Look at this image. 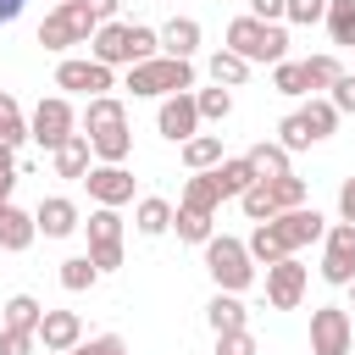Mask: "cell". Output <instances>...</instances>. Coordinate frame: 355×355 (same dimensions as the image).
<instances>
[{
  "label": "cell",
  "instance_id": "obj_1",
  "mask_svg": "<svg viewBox=\"0 0 355 355\" xmlns=\"http://www.w3.org/2000/svg\"><path fill=\"white\" fill-rule=\"evenodd\" d=\"M222 44L227 50H239L250 67H277L283 55H288V28L283 22H261V17H233L227 22V33H222Z\"/></svg>",
  "mask_w": 355,
  "mask_h": 355
},
{
  "label": "cell",
  "instance_id": "obj_2",
  "mask_svg": "<svg viewBox=\"0 0 355 355\" xmlns=\"http://www.w3.org/2000/svg\"><path fill=\"white\" fill-rule=\"evenodd\" d=\"M122 89L133 100H166V94H183L194 89V61H178V55H150V61H133Z\"/></svg>",
  "mask_w": 355,
  "mask_h": 355
},
{
  "label": "cell",
  "instance_id": "obj_3",
  "mask_svg": "<svg viewBox=\"0 0 355 355\" xmlns=\"http://www.w3.org/2000/svg\"><path fill=\"white\" fill-rule=\"evenodd\" d=\"M94 28H100V17L89 11V0H55L44 11V22H39V44L50 55H67L72 44H89Z\"/></svg>",
  "mask_w": 355,
  "mask_h": 355
},
{
  "label": "cell",
  "instance_id": "obj_4",
  "mask_svg": "<svg viewBox=\"0 0 355 355\" xmlns=\"http://www.w3.org/2000/svg\"><path fill=\"white\" fill-rule=\"evenodd\" d=\"M200 250H205V272H211V283H216V288H227V294H244V288L255 283V261H250L244 239L211 233Z\"/></svg>",
  "mask_w": 355,
  "mask_h": 355
},
{
  "label": "cell",
  "instance_id": "obj_5",
  "mask_svg": "<svg viewBox=\"0 0 355 355\" xmlns=\"http://www.w3.org/2000/svg\"><path fill=\"white\" fill-rule=\"evenodd\" d=\"M83 233H89V261H94L100 272H116V266H122V239H128L122 211H116V205H94V211L83 216Z\"/></svg>",
  "mask_w": 355,
  "mask_h": 355
},
{
  "label": "cell",
  "instance_id": "obj_6",
  "mask_svg": "<svg viewBox=\"0 0 355 355\" xmlns=\"http://www.w3.org/2000/svg\"><path fill=\"white\" fill-rule=\"evenodd\" d=\"M55 89L83 94V100L111 94V89H116V67H105V61H94V55H61V61H55Z\"/></svg>",
  "mask_w": 355,
  "mask_h": 355
},
{
  "label": "cell",
  "instance_id": "obj_7",
  "mask_svg": "<svg viewBox=\"0 0 355 355\" xmlns=\"http://www.w3.org/2000/svg\"><path fill=\"white\" fill-rule=\"evenodd\" d=\"M67 133H78V105H72L67 94H44V100L33 105V116H28V139L44 144V150H55Z\"/></svg>",
  "mask_w": 355,
  "mask_h": 355
},
{
  "label": "cell",
  "instance_id": "obj_8",
  "mask_svg": "<svg viewBox=\"0 0 355 355\" xmlns=\"http://www.w3.org/2000/svg\"><path fill=\"white\" fill-rule=\"evenodd\" d=\"M355 349V322L344 305H316L311 311V355H349Z\"/></svg>",
  "mask_w": 355,
  "mask_h": 355
},
{
  "label": "cell",
  "instance_id": "obj_9",
  "mask_svg": "<svg viewBox=\"0 0 355 355\" xmlns=\"http://www.w3.org/2000/svg\"><path fill=\"white\" fill-rule=\"evenodd\" d=\"M78 183L89 189L94 205H116V211L133 205V172H128V161H94Z\"/></svg>",
  "mask_w": 355,
  "mask_h": 355
},
{
  "label": "cell",
  "instance_id": "obj_10",
  "mask_svg": "<svg viewBox=\"0 0 355 355\" xmlns=\"http://www.w3.org/2000/svg\"><path fill=\"white\" fill-rule=\"evenodd\" d=\"M322 283H333V288H344L349 277H355V222H333L327 233H322Z\"/></svg>",
  "mask_w": 355,
  "mask_h": 355
},
{
  "label": "cell",
  "instance_id": "obj_11",
  "mask_svg": "<svg viewBox=\"0 0 355 355\" xmlns=\"http://www.w3.org/2000/svg\"><path fill=\"white\" fill-rule=\"evenodd\" d=\"M305 283H311V272H305L294 255L272 261V266H266V305H272V311H294V305L305 300Z\"/></svg>",
  "mask_w": 355,
  "mask_h": 355
},
{
  "label": "cell",
  "instance_id": "obj_12",
  "mask_svg": "<svg viewBox=\"0 0 355 355\" xmlns=\"http://www.w3.org/2000/svg\"><path fill=\"white\" fill-rule=\"evenodd\" d=\"M272 227H277V239H283L288 255H294V250H305V244H316V239L327 233V216H322L316 205H288V211L272 216Z\"/></svg>",
  "mask_w": 355,
  "mask_h": 355
},
{
  "label": "cell",
  "instance_id": "obj_13",
  "mask_svg": "<svg viewBox=\"0 0 355 355\" xmlns=\"http://www.w3.org/2000/svg\"><path fill=\"white\" fill-rule=\"evenodd\" d=\"M155 133H161V139H172V144H183L189 133H200L194 89H183V94H166V100H161V111H155Z\"/></svg>",
  "mask_w": 355,
  "mask_h": 355
},
{
  "label": "cell",
  "instance_id": "obj_14",
  "mask_svg": "<svg viewBox=\"0 0 355 355\" xmlns=\"http://www.w3.org/2000/svg\"><path fill=\"white\" fill-rule=\"evenodd\" d=\"M33 227H39L44 239H72V233L83 227V211H78V200H67V194H44V200L33 205Z\"/></svg>",
  "mask_w": 355,
  "mask_h": 355
},
{
  "label": "cell",
  "instance_id": "obj_15",
  "mask_svg": "<svg viewBox=\"0 0 355 355\" xmlns=\"http://www.w3.org/2000/svg\"><path fill=\"white\" fill-rule=\"evenodd\" d=\"M89 55H94V61H105V67H133V39H128V22H122V17L100 22V28H94V39H89Z\"/></svg>",
  "mask_w": 355,
  "mask_h": 355
},
{
  "label": "cell",
  "instance_id": "obj_16",
  "mask_svg": "<svg viewBox=\"0 0 355 355\" xmlns=\"http://www.w3.org/2000/svg\"><path fill=\"white\" fill-rule=\"evenodd\" d=\"M33 333H39V349H78L83 344V316L78 311H44Z\"/></svg>",
  "mask_w": 355,
  "mask_h": 355
},
{
  "label": "cell",
  "instance_id": "obj_17",
  "mask_svg": "<svg viewBox=\"0 0 355 355\" xmlns=\"http://www.w3.org/2000/svg\"><path fill=\"white\" fill-rule=\"evenodd\" d=\"M155 33H161V55H178V61H194V50H200V39H205V28H200L194 17H166Z\"/></svg>",
  "mask_w": 355,
  "mask_h": 355
},
{
  "label": "cell",
  "instance_id": "obj_18",
  "mask_svg": "<svg viewBox=\"0 0 355 355\" xmlns=\"http://www.w3.org/2000/svg\"><path fill=\"white\" fill-rule=\"evenodd\" d=\"M50 166H55V178H83L89 166H94V150H89V133L78 128V133H67L55 150H50Z\"/></svg>",
  "mask_w": 355,
  "mask_h": 355
},
{
  "label": "cell",
  "instance_id": "obj_19",
  "mask_svg": "<svg viewBox=\"0 0 355 355\" xmlns=\"http://www.w3.org/2000/svg\"><path fill=\"white\" fill-rule=\"evenodd\" d=\"M39 239V227H33V211H22V205H0V250L6 255H22L28 244Z\"/></svg>",
  "mask_w": 355,
  "mask_h": 355
},
{
  "label": "cell",
  "instance_id": "obj_20",
  "mask_svg": "<svg viewBox=\"0 0 355 355\" xmlns=\"http://www.w3.org/2000/svg\"><path fill=\"white\" fill-rule=\"evenodd\" d=\"M205 327H211V333H239V327H250L244 294H227V288H216V294H211V305H205Z\"/></svg>",
  "mask_w": 355,
  "mask_h": 355
},
{
  "label": "cell",
  "instance_id": "obj_21",
  "mask_svg": "<svg viewBox=\"0 0 355 355\" xmlns=\"http://www.w3.org/2000/svg\"><path fill=\"white\" fill-rule=\"evenodd\" d=\"M211 178H216V189H222V200H239V194H244V189H250V183H255L261 172H255V166H250L244 155H222V161L211 166Z\"/></svg>",
  "mask_w": 355,
  "mask_h": 355
},
{
  "label": "cell",
  "instance_id": "obj_22",
  "mask_svg": "<svg viewBox=\"0 0 355 355\" xmlns=\"http://www.w3.org/2000/svg\"><path fill=\"white\" fill-rule=\"evenodd\" d=\"M116 122H128V105H122L116 94H94V100L78 111V128H83V133H100V128H116Z\"/></svg>",
  "mask_w": 355,
  "mask_h": 355
},
{
  "label": "cell",
  "instance_id": "obj_23",
  "mask_svg": "<svg viewBox=\"0 0 355 355\" xmlns=\"http://www.w3.org/2000/svg\"><path fill=\"white\" fill-rule=\"evenodd\" d=\"M133 227H139L144 239H161V233H172V200H161V194H144V200L133 205Z\"/></svg>",
  "mask_w": 355,
  "mask_h": 355
},
{
  "label": "cell",
  "instance_id": "obj_24",
  "mask_svg": "<svg viewBox=\"0 0 355 355\" xmlns=\"http://www.w3.org/2000/svg\"><path fill=\"white\" fill-rule=\"evenodd\" d=\"M205 72H211V83H222V89H239V83H244V78H250L255 67H250V61H244L239 50H227V44H222V50H211Z\"/></svg>",
  "mask_w": 355,
  "mask_h": 355
},
{
  "label": "cell",
  "instance_id": "obj_25",
  "mask_svg": "<svg viewBox=\"0 0 355 355\" xmlns=\"http://www.w3.org/2000/svg\"><path fill=\"white\" fill-rule=\"evenodd\" d=\"M178 150H183V166L189 172H211L222 161V133H189Z\"/></svg>",
  "mask_w": 355,
  "mask_h": 355
},
{
  "label": "cell",
  "instance_id": "obj_26",
  "mask_svg": "<svg viewBox=\"0 0 355 355\" xmlns=\"http://www.w3.org/2000/svg\"><path fill=\"white\" fill-rule=\"evenodd\" d=\"M322 28H327V39H333L338 50H355V0H327Z\"/></svg>",
  "mask_w": 355,
  "mask_h": 355
},
{
  "label": "cell",
  "instance_id": "obj_27",
  "mask_svg": "<svg viewBox=\"0 0 355 355\" xmlns=\"http://www.w3.org/2000/svg\"><path fill=\"white\" fill-rule=\"evenodd\" d=\"M300 116H305V128H311V139H316V144L338 133V111H333V100H327V94H305Z\"/></svg>",
  "mask_w": 355,
  "mask_h": 355
},
{
  "label": "cell",
  "instance_id": "obj_28",
  "mask_svg": "<svg viewBox=\"0 0 355 355\" xmlns=\"http://www.w3.org/2000/svg\"><path fill=\"white\" fill-rule=\"evenodd\" d=\"M89 150H94V161H128V155H133V133H128V122L89 133Z\"/></svg>",
  "mask_w": 355,
  "mask_h": 355
},
{
  "label": "cell",
  "instance_id": "obj_29",
  "mask_svg": "<svg viewBox=\"0 0 355 355\" xmlns=\"http://www.w3.org/2000/svg\"><path fill=\"white\" fill-rule=\"evenodd\" d=\"M194 111H200V128H205V122H227V116H233V89H222V83L200 89V83H194Z\"/></svg>",
  "mask_w": 355,
  "mask_h": 355
},
{
  "label": "cell",
  "instance_id": "obj_30",
  "mask_svg": "<svg viewBox=\"0 0 355 355\" xmlns=\"http://www.w3.org/2000/svg\"><path fill=\"white\" fill-rule=\"evenodd\" d=\"M178 205H194V211H222V189H216V178L211 172H189V183H183V200Z\"/></svg>",
  "mask_w": 355,
  "mask_h": 355
},
{
  "label": "cell",
  "instance_id": "obj_31",
  "mask_svg": "<svg viewBox=\"0 0 355 355\" xmlns=\"http://www.w3.org/2000/svg\"><path fill=\"white\" fill-rule=\"evenodd\" d=\"M172 233L183 244H205L216 227H211V211H194V205H172Z\"/></svg>",
  "mask_w": 355,
  "mask_h": 355
},
{
  "label": "cell",
  "instance_id": "obj_32",
  "mask_svg": "<svg viewBox=\"0 0 355 355\" xmlns=\"http://www.w3.org/2000/svg\"><path fill=\"white\" fill-rule=\"evenodd\" d=\"M244 250H250V261H255V266H272V261H283V255H288V244L277 239V227H272V222H255V233L244 239Z\"/></svg>",
  "mask_w": 355,
  "mask_h": 355
},
{
  "label": "cell",
  "instance_id": "obj_33",
  "mask_svg": "<svg viewBox=\"0 0 355 355\" xmlns=\"http://www.w3.org/2000/svg\"><path fill=\"white\" fill-rule=\"evenodd\" d=\"M272 89H277V94H288V100H305V94H311L305 61H288V55H283V61L272 67Z\"/></svg>",
  "mask_w": 355,
  "mask_h": 355
},
{
  "label": "cell",
  "instance_id": "obj_34",
  "mask_svg": "<svg viewBox=\"0 0 355 355\" xmlns=\"http://www.w3.org/2000/svg\"><path fill=\"white\" fill-rule=\"evenodd\" d=\"M244 161H250L261 178H277V172H288V150H283L277 139H261V144H250V150H244Z\"/></svg>",
  "mask_w": 355,
  "mask_h": 355
},
{
  "label": "cell",
  "instance_id": "obj_35",
  "mask_svg": "<svg viewBox=\"0 0 355 355\" xmlns=\"http://www.w3.org/2000/svg\"><path fill=\"white\" fill-rule=\"evenodd\" d=\"M39 316H44V305L33 300V294H11L6 305H0V327H39Z\"/></svg>",
  "mask_w": 355,
  "mask_h": 355
},
{
  "label": "cell",
  "instance_id": "obj_36",
  "mask_svg": "<svg viewBox=\"0 0 355 355\" xmlns=\"http://www.w3.org/2000/svg\"><path fill=\"white\" fill-rule=\"evenodd\" d=\"M28 139V116H22V105H17V94L11 89H0V144H22Z\"/></svg>",
  "mask_w": 355,
  "mask_h": 355
},
{
  "label": "cell",
  "instance_id": "obj_37",
  "mask_svg": "<svg viewBox=\"0 0 355 355\" xmlns=\"http://www.w3.org/2000/svg\"><path fill=\"white\" fill-rule=\"evenodd\" d=\"M239 211L250 216V222H272L277 216V200H272V189H266V178H255L244 194H239Z\"/></svg>",
  "mask_w": 355,
  "mask_h": 355
},
{
  "label": "cell",
  "instance_id": "obj_38",
  "mask_svg": "<svg viewBox=\"0 0 355 355\" xmlns=\"http://www.w3.org/2000/svg\"><path fill=\"white\" fill-rule=\"evenodd\" d=\"M100 283V266L89 261V255H67L61 261V288L67 294H83V288H94Z\"/></svg>",
  "mask_w": 355,
  "mask_h": 355
},
{
  "label": "cell",
  "instance_id": "obj_39",
  "mask_svg": "<svg viewBox=\"0 0 355 355\" xmlns=\"http://www.w3.org/2000/svg\"><path fill=\"white\" fill-rule=\"evenodd\" d=\"M338 72H344V61H338L333 50H322V55H305V78H311V94L333 89V83H338Z\"/></svg>",
  "mask_w": 355,
  "mask_h": 355
},
{
  "label": "cell",
  "instance_id": "obj_40",
  "mask_svg": "<svg viewBox=\"0 0 355 355\" xmlns=\"http://www.w3.org/2000/svg\"><path fill=\"white\" fill-rule=\"evenodd\" d=\"M266 189H272L277 211H288V205H305V178H294V172H277V178H266Z\"/></svg>",
  "mask_w": 355,
  "mask_h": 355
},
{
  "label": "cell",
  "instance_id": "obj_41",
  "mask_svg": "<svg viewBox=\"0 0 355 355\" xmlns=\"http://www.w3.org/2000/svg\"><path fill=\"white\" fill-rule=\"evenodd\" d=\"M277 144H283V150H288V155H294V150H305V144H316V139H311V128H305V116H300V111H288V116H283V122H277Z\"/></svg>",
  "mask_w": 355,
  "mask_h": 355
},
{
  "label": "cell",
  "instance_id": "obj_42",
  "mask_svg": "<svg viewBox=\"0 0 355 355\" xmlns=\"http://www.w3.org/2000/svg\"><path fill=\"white\" fill-rule=\"evenodd\" d=\"M128 39H133V61H150V55H161V33H155L150 22H128Z\"/></svg>",
  "mask_w": 355,
  "mask_h": 355
},
{
  "label": "cell",
  "instance_id": "obj_43",
  "mask_svg": "<svg viewBox=\"0 0 355 355\" xmlns=\"http://www.w3.org/2000/svg\"><path fill=\"white\" fill-rule=\"evenodd\" d=\"M39 349V333L28 327H0V355H33Z\"/></svg>",
  "mask_w": 355,
  "mask_h": 355
},
{
  "label": "cell",
  "instance_id": "obj_44",
  "mask_svg": "<svg viewBox=\"0 0 355 355\" xmlns=\"http://www.w3.org/2000/svg\"><path fill=\"white\" fill-rule=\"evenodd\" d=\"M322 11H327V0H288V6H283V22L311 28V22H322Z\"/></svg>",
  "mask_w": 355,
  "mask_h": 355
},
{
  "label": "cell",
  "instance_id": "obj_45",
  "mask_svg": "<svg viewBox=\"0 0 355 355\" xmlns=\"http://www.w3.org/2000/svg\"><path fill=\"white\" fill-rule=\"evenodd\" d=\"M216 355H261V344L250 327H239V333H216Z\"/></svg>",
  "mask_w": 355,
  "mask_h": 355
},
{
  "label": "cell",
  "instance_id": "obj_46",
  "mask_svg": "<svg viewBox=\"0 0 355 355\" xmlns=\"http://www.w3.org/2000/svg\"><path fill=\"white\" fill-rule=\"evenodd\" d=\"M327 100H333L338 116H355V72H338V83L327 89Z\"/></svg>",
  "mask_w": 355,
  "mask_h": 355
},
{
  "label": "cell",
  "instance_id": "obj_47",
  "mask_svg": "<svg viewBox=\"0 0 355 355\" xmlns=\"http://www.w3.org/2000/svg\"><path fill=\"white\" fill-rule=\"evenodd\" d=\"M72 355H128V344H122L116 333H100V338H83Z\"/></svg>",
  "mask_w": 355,
  "mask_h": 355
},
{
  "label": "cell",
  "instance_id": "obj_48",
  "mask_svg": "<svg viewBox=\"0 0 355 355\" xmlns=\"http://www.w3.org/2000/svg\"><path fill=\"white\" fill-rule=\"evenodd\" d=\"M283 6H288V0H250V17H261V22H283Z\"/></svg>",
  "mask_w": 355,
  "mask_h": 355
},
{
  "label": "cell",
  "instance_id": "obj_49",
  "mask_svg": "<svg viewBox=\"0 0 355 355\" xmlns=\"http://www.w3.org/2000/svg\"><path fill=\"white\" fill-rule=\"evenodd\" d=\"M338 222H355V178L338 183Z\"/></svg>",
  "mask_w": 355,
  "mask_h": 355
},
{
  "label": "cell",
  "instance_id": "obj_50",
  "mask_svg": "<svg viewBox=\"0 0 355 355\" xmlns=\"http://www.w3.org/2000/svg\"><path fill=\"white\" fill-rule=\"evenodd\" d=\"M89 11H94V17H100V22H111V17H116V11H122V0H89Z\"/></svg>",
  "mask_w": 355,
  "mask_h": 355
},
{
  "label": "cell",
  "instance_id": "obj_51",
  "mask_svg": "<svg viewBox=\"0 0 355 355\" xmlns=\"http://www.w3.org/2000/svg\"><path fill=\"white\" fill-rule=\"evenodd\" d=\"M0 178H17V150L0 144Z\"/></svg>",
  "mask_w": 355,
  "mask_h": 355
},
{
  "label": "cell",
  "instance_id": "obj_52",
  "mask_svg": "<svg viewBox=\"0 0 355 355\" xmlns=\"http://www.w3.org/2000/svg\"><path fill=\"white\" fill-rule=\"evenodd\" d=\"M22 6H28V0H0V22H17V17H22Z\"/></svg>",
  "mask_w": 355,
  "mask_h": 355
},
{
  "label": "cell",
  "instance_id": "obj_53",
  "mask_svg": "<svg viewBox=\"0 0 355 355\" xmlns=\"http://www.w3.org/2000/svg\"><path fill=\"white\" fill-rule=\"evenodd\" d=\"M11 189H17V178H0V205L11 200Z\"/></svg>",
  "mask_w": 355,
  "mask_h": 355
},
{
  "label": "cell",
  "instance_id": "obj_54",
  "mask_svg": "<svg viewBox=\"0 0 355 355\" xmlns=\"http://www.w3.org/2000/svg\"><path fill=\"white\" fill-rule=\"evenodd\" d=\"M344 288H349V311H355V277H349V283H344Z\"/></svg>",
  "mask_w": 355,
  "mask_h": 355
},
{
  "label": "cell",
  "instance_id": "obj_55",
  "mask_svg": "<svg viewBox=\"0 0 355 355\" xmlns=\"http://www.w3.org/2000/svg\"><path fill=\"white\" fill-rule=\"evenodd\" d=\"M44 355H72V349H44Z\"/></svg>",
  "mask_w": 355,
  "mask_h": 355
}]
</instances>
